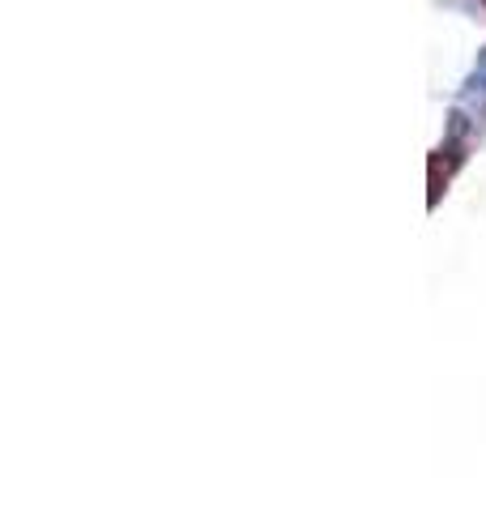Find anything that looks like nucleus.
I'll use <instances>...</instances> for the list:
<instances>
[{
	"instance_id": "f257e3e1",
	"label": "nucleus",
	"mask_w": 486,
	"mask_h": 512,
	"mask_svg": "<svg viewBox=\"0 0 486 512\" xmlns=\"http://www.w3.org/2000/svg\"><path fill=\"white\" fill-rule=\"evenodd\" d=\"M482 5H486V0H482Z\"/></svg>"
}]
</instances>
